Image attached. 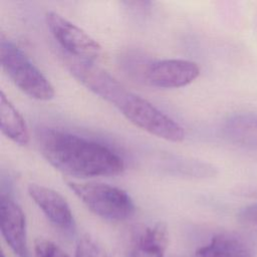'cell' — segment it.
I'll use <instances>...</instances> for the list:
<instances>
[{"label":"cell","instance_id":"1","mask_svg":"<svg viewBox=\"0 0 257 257\" xmlns=\"http://www.w3.org/2000/svg\"><path fill=\"white\" fill-rule=\"evenodd\" d=\"M70 73L86 88L114 105L135 125L166 141L179 143L185 138L183 127L146 98L130 91L117 79L90 61L69 58Z\"/></svg>","mask_w":257,"mask_h":257},{"label":"cell","instance_id":"2","mask_svg":"<svg viewBox=\"0 0 257 257\" xmlns=\"http://www.w3.org/2000/svg\"><path fill=\"white\" fill-rule=\"evenodd\" d=\"M43 158L56 170L77 178L115 176L124 170L123 160L102 144L51 127L36 132Z\"/></svg>","mask_w":257,"mask_h":257},{"label":"cell","instance_id":"3","mask_svg":"<svg viewBox=\"0 0 257 257\" xmlns=\"http://www.w3.org/2000/svg\"><path fill=\"white\" fill-rule=\"evenodd\" d=\"M0 62L12 82L29 97L37 100L53 98L54 88L50 81L23 51L3 34L0 37Z\"/></svg>","mask_w":257,"mask_h":257},{"label":"cell","instance_id":"4","mask_svg":"<svg viewBox=\"0 0 257 257\" xmlns=\"http://www.w3.org/2000/svg\"><path fill=\"white\" fill-rule=\"evenodd\" d=\"M69 189L95 215L110 221H123L135 213L130 195L117 188L100 183L66 182Z\"/></svg>","mask_w":257,"mask_h":257},{"label":"cell","instance_id":"5","mask_svg":"<svg viewBox=\"0 0 257 257\" xmlns=\"http://www.w3.org/2000/svg\"><path fill=\"white\" fill-rule=\"evenodd\" d=\"M45 21L57 42L74 58L92 62L101 53V46L83 29L58 13L49 11Z\"/></svg>","mask_w":257,"mask_h":257},{"label":"cell","instance_id":"6","mask_svg":"<svg viewBox=\"0 0 257 257\" xmlns=\"http://www.w3.org/2000/svg\"><path fill=\"white\" fill-rule=\"evenodd\" d=\"M145 79L160 88H178L193 82L200 74L197 63L186 59H163L149 63L143 72Z\"/></svg>","mask_w":257,"mask_h":257},{"label":"cell","instance_id":"7","mask_svg":"<svg viewBox=\"0 0 257 257\" xmlns=\"http://www.w3.org/2000/svg\"><path fill=\"white\" fill-rule=\"evenodd\" d=\"M0 230L16 255L28 257L25 215L20 206L3 193L0 196Z\"/></svg>","mask_w":257,"mask_h":257},{"label":"cell","instance_id":"8","mask_svg":"<svg viewBox=\"0 0 257 257\" xmlns=\"http://www.w3.org/2000/svg\"><path fill=\"white\" fill-rule=\"evenodd\" d=\"M28 194L45 217L57 228L71 232L74 229V219L66 200L56 191L45 186L30 184Z\"/></svg>","mask_w":257,"mask_h":257},{"label":"cell","instance_id":"9","mask_svg":"<svg viewBox=\"0 0 257 257\" xmlns=\"http://www.w3.org/2000/svg\"><path fill=\"white\" fill-rule=\"evenodd\" d=\"M165 224L141 225L132 229L126 245L128 257H164L168 246Z\"/></svg>","mask_w":257,"mask_h":257},{"label":"cell","instance_id":"10","mask_svg":"<svg viewBox=\"0 0 257 257\" xmlns=\"http://www.w3.org/2000/svg\"><path fill=\"white\" fill-rule=\"evenodd\" d=\"M223 134L234 144L257 148V113L243 112L231 115L223 125Z\"/></svg>","mask_w":257,"mask_h":257},{"label":"cell","instance_id":"11","mask_svg":"<svg viewBox=\"0 0 257 257\" xmlns=\"http://www.w3.org/2000/svg\"><path fill=\"white\" fill-rule=\"evenodd\" d=\"M195 257H253L250 246L240 237L222 233L199 248Z\"/></svg>","mask_w":257,"mask_h":257},{"label":"cell","instance_id":"12","mask_svg":"<svg viewBox=\"0 0 257 257\" xmlns=\"http://www.w3.org/2000/svg\"><path fill=\"white\" fill-rule=\"evenodd\" d=\"M0 127L2 133L14 143L20 146L29 143L30 135L25 119L3 91L0 93Z\"/></svg>","mask_w":257,"mask_h":257},{"label":"cell","instance_id":"13","mask_svg":"<svg viewBox=\"0 0 257 257\" xmlns=\"http://www.w3.org/2000/svg\"><path fill=\"white\" fill-rule=\"evenodd\" d=\"M75 257H110V255L94 238L83 235L77 240Z\"/></svg>","mask_w":257,"mask_h":257},{"label":"cell","instance_id":"14","mask_svg":"<svg viewBox=\"0 0 257 257\" xmlns=\"http://www.w3.org/2000/svg\"><path fill=\"white\" fill-rule=\"evenodd\" d=\"M36 257H69L57 244L45 238H37L34 242Z\"/></svg>","mask_w":257,"mask_h":257},{"label":"cell","instance_id":"15","mask_svg":"<svg viewBox=\"0 0 257 257\" xmlns=\"http://www.w3.org/2000/svg\"><path fill=\"white\" fill-rule=\"evenodd\" d=\"M239 218L244 223L257 226V203L243 208L239 213Z\"/></svg>","mask_w":257,"mask_h":257},{"label":"cell","instance_id":"16","mask_svg":"<svg viewBox=\"0 0 257 257\" xmlns=\"http://www.w3.org/2000/svg\"><path fill=\"white\" fill-rule=\"evenodd\" d=\"M0 257H5V256H4V253H3V252H1V254H0Z\"/></svg>","mask_w":257,"mask_h":257}]
</instances>
